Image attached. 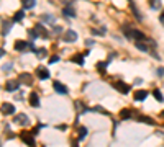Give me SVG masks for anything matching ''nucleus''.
<instances>
[{
	"label": "nucleus",
	"mask_w": 164,
	"mask_h": 147,
	"mask_svg": "<svg viewBox=\"0 0 164 147\" xmlns=\"http://www.w3.org/2000/svg\"><path fill=\"white\" fill-rule=\"evenodd\" d=\"M15 121L20 123L21 126H28V124H30V119H28V116H26V114H16V116H15Z\"/></svg>",
	"instance_id": "obj_12"
},
{
	"label": "nucleus",
	"mask_w": 164,
	"mask_h": 147,
	"mask_svg": "<svg viewBox=\"0 0 164 147\" xmlns=\"http://www.w3.org/2000/svg\"><path fill=\"white\" fill-rule=\"evenodd\" d=\"M23 16H25V12H23V10H18L15 15H13V21H21V20H23Z\"/></svg>",
	"instance_id": "obj_21"
},
{
	"label": "nucleus",
	"mask_w": 164,
	"mask_h": 147,
	"mask_svg": "<svg viewBox=\"0 0 164 147\" xmlns=\"http://www.w3.org/2000/svg\"><path fill=\"white\" fill-rule=\"evenodd\" d=\"M36 75L40 77V80H48V79H49V72H48L46 67L40 66L38 69H36Z\"/></svg>",
	"instance_id": "obj_5"
},
{
	"label": "nucleus",
	"mask_w": 164,
	"mask_h": 147,
	"mask_svg": "<svg viewBox=\"0 0 164 147\" xmlns=\"http://www.w3.org/2000/svg\"><path fill=\"white\" fill-rule=\"evenodd\" d=\"M64 41H67V43H74V41H77V33L72 30H66V33H64Z\"/></svg>",
	"instance_id": "obj_10"
},
{
	"label": "nucleus",
	"mask_w": 164,
	"mask_h": 147,
	"mask_svg": "<svg viewBox=\"0 0 164 147\" xmlns=\"http://www.w3.org/2000/svg\"><path fill=\"white\" fill-rule=\"evenodd\" d=\"M159 20H161V23H163V25H164V13H163V15H161V16H159Z\"/></svg>",
	"instance_id": "obj_35"
},
{
	"label": "nucleus",
	"mask_w": 164,
	"mask_h": 147,
	"mask_svg": "<svg viewBox=\"0 0 164 147\" xmlns=\"http://www.w3.org/2000/svg\"><path fill=\"white\" fill-rule=\"evenodd\" d=\"M21 5H23V8L30 10V8H33L36 5V0H21Z\"/></svg>",
	"instance_id": "obj_15"
},
{
	"label": "nucleus",
	"mask_w": 164,
	"mask_h": 147,
	"mask_svg": "<svg viewBox=\"0 0 164 147\" xmlns=\"http://www.w3.org/2000/svg\"><path fill=\"white\" fill-rule=\"evenodd\" d=\"M133 96H135L136 102H143V100H146V96H148V91L146 90H138Z\"/></svg>",
	"instance_id": "obj_13"
},
{
	"label": "nucleus",
	"mask_w": 164,
	"mask_h": 147,
	"mask_svg": "<svg viewBox=\"0 0 164 147\" xmlns=\"http://www.w3.org/2000/svg\"><path fill=\"white\" fill-rule=\"evenodd\" d=\"M153 95H154V98H156L158 102H164V98H163V95H161V91H159V90H154Z\"/></svg>",
	"instance_id": "obj_28"
},
{
	"label": "nucleus",
	"mask_w": 164,
	"mask_h": 147,
	"mask_svg": "<svg viewBox=\"0 0 164 147\" xmlns=\"http://www.w3.org/2000/svg\"><path fill=\"white\" fill-rule=\"evenodd\" d=\"M59 61V56H51L49 57V64H54V62Z\"/></svg>",
	"instance_id": "obj_30"
},
{
	"label": "nucleus",
	"mask_w": 164,
	"mask_h": 147,
	"mask_svg": "<svg viewBox=\"0 0 164 147\" xmlns=\"http://www.w3.org/2000/svg\"><path fill=\"white\" fill-rule=\"evenodd\" d=\"M53 31H54V35H59V33H61V26H54V30H53Z\"/></svg>",
	"instance_id": "obj_31"
},
{
	"label": "nucleus",
	"mask_w": 164,
	"mask_h": 147,
	"mask_svg": "<svg viewBox=\"0 0 164 147\" xmlns=\"http://www.w3.org/2000/svg\"><path fill=\"white\" fill-rule=\"evenodd\" d=\"M43 20H44V21H51V23H53V21H54V16H49V15H43Z\"/></svg>",
	"instance_id": "obj_29"
},
{
	"label": "nucleus",
	"mask_w": 164,
	"mask_h": 147,
	"mask_svg": "<svg viewBox=\"0 0 164 147\" xmlns=\"http://www.w3.org/2000/svg\"><path fill=\"white\" fill-rule=\"evenodd\" d=\"M107 66H108V62H97V70L100 72V74H105Z\"/></svg>",
	"instance_id": "obj_19"
},
{
	"label": "nucleus",
	"mask_w": 164,
	"mask_h": 147,
	"mask_svg": "<svg viewBox=\"0 0 164 147\" xmlns=\"http://www.w3.org/2000/svg\"><path fill=\"white\" fill-rule=\"evenodd\" d=\"M130 8H131V10H133L135 16H136V18H138V20H141V15H139L138 8H136V7H135V3H133V2H130Z\"/></svg>",
	"instance_id": "obj_24"
},
{
	"label": "nucleus",
	"mask_w": 164,
	"mask_h": 147,
	"mask_svg": "<svg viewBox=\"0 0 164 147\" xmlns=\"http://www.w3.org/2000/svg\"><path fill=\"white\" fill-rule=\"evenodd\" d=\"M35 31H36V35L41 36V38H48V31L44 30V26H43V25H36L35 26Z\"/></svg>",
	"instance_id": "obj_14"
},
{
	"label": "nucleus",
	"mask_w": 164,
	"mask_h": 147,
	"mask_svg": "<svg viewBox=\"0 0 164 147\" xmlns=\"http://www.w3.org/2000/svg\"><path fill=\"white\" fill-rule=\"evenodd\" d=\"M84 56H85V54H79V56H74V57H72V62H76V64L82 66V64H84Z\"/></svg>",
	"instance_id": "obj_20"
},
{
	"label": "nucleus",
	"mask_w": 164,
	"mask_h": 147,
	"mask_svg": "<svg viewBox=\"0 0 164 147\" xmlns=\"http://www.w3.org/2000/svg\"><path fill=\"white\" fill-rule=\"evenodd\" d=\"M26 47H33V43H26V41H21V39H18L15 43V51H25Z\"/></svg>",
	"instance_id": "obj_6"
},
{
	"label": "nucleus",
	"mask_w": 164,
	"mask_h": 147,
	"mask_svg": "<svg viewBox=\"0 0 164 147\" xmlns=\"http://www.w3.org/2000/svg\"><path fill=\"white\" fill-rule=\"evenodd\" d=\"M123 31H125V35H126L128 39H136V41L144 39V35L138 30H126V28H123Z\"/></svg>",
	"instance_id": "obj_1"
},
{
	"label": "nucleus",
	"mask_w": 164,
	"mask_h": 147,
	"mask_svg": "<svg viewBox=\"0 0 164 147\" xmlns=\"http://www.w3.org/2000/svg\"><path fill=\"white\" fill-rule=\"evenodd\" d=\"M161 116H163V118H164V111H163V113H161Z\"/></svg>",
	"instance_id": "obj_37"
},
{
	"label": "nucleus",
	"mask_w": 164,
	"mask_h": 147,
	"mask_svg": "<svg viewBox=\"0 0 164 147\" xmlns=\"http://www.w3.org/2000/svg\"><path fill=\"white\" fill-rule=\"evenodd\" d=\"M113 87H115L118 91H122V93H128V91H130V85H126V83H125V82H122V80L115 82V83H113Z\"/></svg>",
	"instance_id": "obj_8"
},
{
	"label": "nucleus",
	"mask_w": 164,
	"mask_h": 147,
	"mask_svg": "<svg viewBox=\"0 0 164 147\" xmlns=\"http://www.w3.org/2000/svg\"><path fill=\"white\" fill-rule=\"evenodd\" d=\"M3 54H5V51H3V49H0V57L3 56Z\"/></svg>",
	"instance_id": "obj_36"
},
{
	"label": "nucleus",
	"mask_w": 164,
	"mask_h": 147,
	"mask_svg": "<svg viewBox=\"0 0 164 147\" xmlns=\"http://www.w3.org/2000/svg\"><path fill=\"white\" fill-rule=\"evenodd\" d=\"M38 132H40V127H35V129H33V134H35V136H36Z\"/></svg>",
	"instance_id": "obj_34"
},
{
	"label": "nucleus",
	"mask_w": 164,
	"mask_h": 147,
	"mask_svg": "<svg viewBox=\"0 0 164 147\" xmlns=\"http://www.w3.org/2000/svg\"><path fill=\"white\" fill-rule=\"evenodd\" d=\"M18 80H20V83H25V85H33V77H31V74H26V72L18 75Z\"/></svg>",
	"instance_id": "obj_3"
},
{
	"label": "nucleus",
	"mask_w": 164,
	"mask_h": 147,
	"mask_svg": "<svg viewBox=\"0 0 164 147\" xmlns=\"http://www.w3.org/2000/svg\"><path fill=\"white\" fill-rule=\"evenodd\" d=\"M18 87H20V80H7L5 83V88L8 91H15Z\"/></svg>",
	"instance_id": "obj_11"
},
{
	"label": "nucleus",
	"mask_w": 164,
	"mask_h": 147,
	"mask_svg": "<svg viewBox=\"0 0 164 147\" xmlns=\"http://www.w3.org/2000/svg\"><path fill=\"white\" fill-rule=\"evenodd\" d=\"M36 56L40 57V59H43V57L48 56V51L44 49V47H41V49H38V51H36Z\"/></svg>",
	"instance_id": "obj_25"
},
{
	"label": "nucleus",
	"mask_w": 164,
	"mask_h": 147,
	"mask_svg": "<svg viewBox=\"0 0 164 147\" xmlns=\"http://www.w3.org/2000/svg\"><path fill=\"white\" fill-rule=\"evenodd\" d=\"M57 129H61V131H64V129H67L66 124H61V126H57Z\"/></svg>",
	"instance_id": "obj_33"
},
{
	"label": "nucleus",
	"mask_w": 164,
	"mask_h": 147,
	"mask_svg": "<svg viewBox=\"0 0 164 147\" xmlns=\"http://www.w3.org/2000/svg\"><path fill=\"white\" fill-rule=\"evenodd\" d=\"M0 111L3 113V114H13V113H15V106H13L12 103H3V105L0 106Z\"/></svg>",
	"instance_id": "obj_9"
},
{
	"label": "nucleus",
	"mask_w": 164,
	"mask_h": 147,
	"mask_svg": "<svg viewBox=\"0 0 164 147\" xmlns=\"http://www.w3.org/2000/svg\"><path fill=\"white\" fill-rule=\"evenodd\" d=\"M85 46H87V47L94 46V39H87V41H85Z\"/></svg>",
	"instance_id": "obj_32"
},
{
	"label": "nucleus",
	"mask_w": 164,
	"mask_h": 147,
	"mask_svg": "<svg viewBox=\"0 0 164 147\" xmlns=\"http://www.w3.org/2000/svg\"><path fill=\"white\" fill-rule=\"evenodd\" d=\"M135 46L138 47L139 51H143V52H146V51H148V46H146V44H143L141 41H136V43H135Z\"/></svg>",
	"instance_id": "obj_22"
},
{
	"label": "nucleus",
	"mask_w": 164,
	"mask_h": 147,
	"mask_svg": "<svg viewBox=\"0 0 164 147\" xmlns=\"http://www.w3.org/2000/svg\"><path fill=\"white\" fill-rule=\"evenodd\" d=\"M138 121H139V123H146V124H151V126L154 124V121H153V119H151L149 116H141Z\"/></svg>",
	"instance_id": "obj_23"
},
{
	"label": "nucleus",
	"mask_w": 164,
	"mask_h": 147,
	"mask_svg": "<svg viewBox=\"0 0 164 147\" xmlns=\"http://www.w3.org/2000/svg\"><path fill=\"white\" fill-rule=\"evenodd\" d=\"M53 87H54V90H56L57 93H59V95H66L67 91H69V90H67V87H66V85H62L61 82H57V80H54V82H53Z\"/></svg>",
	"instance_id": "obj_7"
},
{
	"label": "nucleus",
	"mask_w": 164,
	"mask_h": 147,
	"mask_svg": "<svg viewBox=\"0 0 164 147\" xmlns=\"http://www.w3.org/2000/svg\"><path fill=\"white\" fill-rule=\"evenodd\" d=\"M10 21H3V31H2V35H7L8 31H10Z\"/></svg>",
	"instance_id": "obj_27"
},
{
	"label": "nucleus",
	"mask_w": 164,
	"mask_h": 147,
	"mask_svg": "<svg viewBox=\"0 0 164 147\" xmlns=\"http://www.w3.org/2000/svg\"><path fill=\"white\" fill-rule=\"evenodd\" d=\"M62 15L64 16H69V18H74L76 16V12H74V8H71V7L67 5L64 10H62Z\"/></svg>",
	"instance_id": "obj_16"
},
{
	"label": "nucleus",
	"mask_w": 164,
	"mask_h": 147,
	"mask_svg": "<svg viewBox=\"0 0 164 147\" xmlns=\"http://www.w3.org/2000/svg\"><path fill=\"white\" fill-rule=\"evenodd\" d=\"M28 102L33 108H40L41 106V102H40V95L36 93V91H31L30 93V98H28Z\"/></svg>",
	"instance_id": "obj_2"
},
{
	"label": "nucleus",
	"mask_w": 164,
	"mask_h": 147,
	"mask_svg": "<svg viewBox=\"0 0 164 147\" xmlns=\"http://www.w3.org/2000/svg\"><path fill=\"white\" fill-rule=\"evenodd\" d=\"M21 141L25 142V144H28V146H35V134L31 132V134H28V132H21Z\"/></svg>",
	"instance_id": "obj_4"
},
{
	"label": "nucleus",
	"mask_w": 164,
	"mask_h": 147,
	"mask_svg": "<svg viewBox=\"0 0 164 147\" xmlns=\"http://www.w3.org/2000/svg\"><path fill=\"white\" fill-rule=\"evenodd\" d=\"M149 2H151V3H149V7H151V8H154V10L161 7V0H149Z\"/></svg>",
	"instance_id": "obj_26"
},
{
	"label": "nucleus",
	"mask_w": 164,
	"mask_h": 147,
	"mask_svg": "<svg viewBox=\"0 0 164 147\" xmlns=\"http://www.w3.org/2000/svg\"><path fill=\"white\" fill-rule=\"evenodd\" d=\"M85 136H87V129L84 126L79 127V132H77V137H79V141H82V139H85Z\"/></svg>",
	"instance_id": "obj_18"
},
{
	"label": "nucleus",
	"mask_w": 164,
	"mask_h": 147,
	"mask_svg": "<svg viewBox=\"0 0 164 147\" xmlns=\"http://www.w3.org/2000/svg\"><path fill=\"white\" fill-rule=\"evenodd\" d=\"M131 118V111H130L128 108H123L122 111H120V119H130Z\"/></svg>",
	"instance_id": "obj_17"
}]
</instances>
